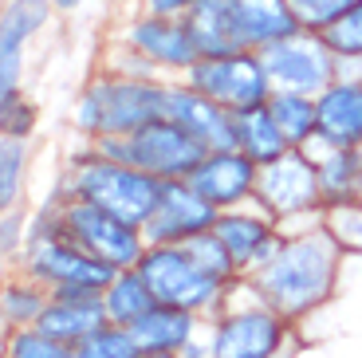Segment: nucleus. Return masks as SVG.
<instances>
[{
	"label": "nucleus",
	"instance_id": "f257e3e1",
	"mask_svg": "<svg viewBox=\"0 0 362 358\" xmlns=\"http://www.w3.org/2000/svg\"><path fill=\"white\" fill-rule=\"evenodd\" d=\"M346 252L335 244V236L311 233V236H284L276 256L245 276L256 287V296L280 311L288 323H308L311 315L327 311V304L339 296V279L346 268Z\"/></svg>",
	"mask_w": 362,
	"mask_h": 358
},
{
	"label": "nucleus",
	"instance_id": "f03ea898",
	"mask_svg": "<svg viewBox=\"0 0 362 358\" xmlns=\"http://www.w3.org/2000/svg\"><path fill=\"white\" fill-rule=\"evenodd\" d=\"M162 189L165 181H158L154 173H142L127 161L103 158V154L90 150L87 138H79V150H71L67 166L55 178L52 201H90V205H99L142 229L154 216Z\"/></svg>",
	"mask_w": 362,
	"mask_h": 358
},
{
	"label": "nucleus",
	"instance_id": "7ed1b4c3",
	"mask_svg": "<svg viewBox=\"0 0 362 358\" xmlns=\"http://www.w3.org/2000/svg\"><path fill=\"white\" fill-rule=\"evenodd\" d=\"M165 87L170 79H138V75H115L95 67L67 110V126L75 130V138L134 134L146 122L165 115Z\"/></svg>",
	"mask_w": 362,
	"mask_h": 358
},
{
	"label": "nucleus",
	"instance_id": "20e7f679",
	"mask_svg": "<svg viewBox=\"0 0 362 358\" xmlns=\"http://www.w3.org/2000/svg\"><path fill=\"white\" fill-rule=\"evenodd\" d=\"M296 323L272 311L248 279H236L221 315L209 319V358H276Z\"/></svg>",
	"mask_w": 362,
	"mask_h": 358
},
{
	"label": "nucleus",
	"instance_id": "39448f33",
	"mask_svg": "<svg viewBox=\"0 0 362 358\" xmlns=\"http://www.w3.org/2000/svg\"><path fill=\"white\" fill-rule=\"evenodd\" d=\"M90 150L103 158L127 161L142 173H154L158 181H189L193 170L201 166V158L209 154V146L201 138H193L189 130L173 118H154L142 130L122 138H87Z\"/></svg>",
	"mask_w": 362,
	"mask_h": 358
},
{
	"label": "nucleus",
	"instance_id": "423d86ee",
	"mask_svg": "<svg viewBox=\"0 0 362 358\" xmlns=\"http://www.w3.org/2000/svg\"><path fill=\"white\" fill-rule=\"evenodd\" d=\"M138 272L146 276V284L158 296V304L185 307V311L201 315V319L221 315V307H225L228 291L236 284V279H221L213 272H205L185 252V244H150L142 264H138Z\"/></svg>",
	"mask_w": 362,
	"mask_h": 358
},
{
	"label": "nucleus",
	"instance_id": "0eeeda50",
	"mask_svg": "<svg viewBox=\"0 0 362 358\" xmlns=\"http://www.w3.org/2000/svg\"><path fill=\"white\" fill-rule=\"evenodd\" d=\"M12 268L40 279L52 296L55 291H103L118 272L110 264H103L99 256H90L83 244H75L64 229H52L44 236L24 241Z\"/></svg>",
	"mask_w": 362,
	"mask_h": 358
},
{
	"label": "nucleus",
	"instance_id": "6e6552de",
	"mask_svg": "<svg viewBox=\"0 0 362 358\" xmlns=\"http://www.w3.org/2000/svg\"><path fill=\"white\" fill-rule=\"evenodd\" d=\"M55 209H59V229L75 244H83L90 256H99L103 264H110L118 272L142 264L150 241H146V233L138 224L122 221V216L107 213L99 205H90V201H55Z\"/></svg>",
	"mask_w": 362,
	"mask_h": 358
},
{
	"label": "nucleus",
	"instance_id": "1a4fd4ad",
	"mask_svg": "<svg viewBox=\"0 0 362 358\" xmlns=\"http://www.w3.org/2000/svg\"><path fill=\"white\" fill-rule=\"evenodd\" d=\"M181 79L221 103L225 110H248L272 99V79L260 52H233V55H201Z\"/></svg>",
	"mask_w": 362,
	"mask_h": 358
},
{
	"label": "nucleus",
	"instance_id": "9d476101",
	"mask_svg": "<svg viewBox=\"0 0 362 358\" xmlns=\"http://www.w3.org/2000/svg\"><path fill=\"white\" fill-rule=\"evenodd\" d=\"M115 36L127 40L138 55H146V59L154 63L165 79H181V75L201 59L185 16H170V12L134 8L122 24H118Z\"/></svg>",
	"mask_w": 362,
	"mask_h": 358
},
{
	"label": "nucleus",
	"instance_id": "9b49d317",
	"mask_svg": "<svg viewBox=\"0 0 362 358\" xmlns=\"http://www.w3.org/2000/svg\"><path fill=\"white\" fill-rule=\"evenodd\" d=\"M260 59L268 67V79L276 91L319 95V91H327L335 83V52L311 28H299L296 36L260 47Z\"/></svg>",
	"mask_w": 362,
	"mask_h": 358
},
{
	"label": "nucleus",
	"instance_id": "f8f14e48",
	"mask_svg": "<svg viewBox=\"0 0 362 358\" xmlns=\"http://www.w3.org/2000/svg\"><path fill=\"white\" fill-rule=\"evenodd\" d=\"M256 201L264 205L268 216H288L299 209L323 205V189H319V166L308 150H284L280 158H272L260 166L256 178Z\"/></svg>",
	"mask_w": 362,
	"mask_h": 358
},
{
	"label": "nucleus",
	"instance_id": "ddd939ff",
	"mask_svg": "<svg viewBox=\"0 0 362 358\" xmlns=\"http://www.w3.org/2000/svg\"><path fill=\"white\" fill-rule=\"evenodd\" d=\"M213 233L221 236L225 252L233 256V268L240 279L252 276L256 268H264L276 256V248L284 244L280 229H276V216L264 213V205L256 197L236 209H225L217 216V224H213Z\"/></svg>",
	"mask_w": 362,
	"mask_h": 358
},
{
	"label": "nucleus",
	"instance_id": "4468645a",
	"mask_svg": "<svg viewBox=\"0 0 362 358\" xmlns=\"http://www.w3.org/2000/svg\"><path fill=\"white\" fill-rule=\"evenodd\" d=\"M59 16L52 0H4L0 12V99L24 91L28 44Z\"/></svg>",
	"mask_w": 362,
	"mask_h": 358
},
{
	"label": "nucleus",
	"instance_id": "2eb2a0df",
	"mask_svg": "<svg viewBox=\"0 0 362 358\" xmlns=\"http://www.w3.org/2000/svg\"><path fill=\"white\" fill-rule=\"evenodd\" d=\"M221 209L209 205L189 181H165L162 201H158L154 216L142 224V233L150 244H181L197 233H209L217 224Z\"/></svg>",
	"mask_w": 362,
	"mask_h": 358
},
{
	"label": "nucleus",
	"instance_id": "dca6fc26",
	"mask_svg": "<svg viewBox=\"0 0 362 358\" xmlns=\"http://www.w3.org/2000/svg\"><path fill=\"white\" fill-rule=\"evenodd\" d=\"M165 118L181 122L209 150H236V110H225L185 79H170L165 87Z\"/></svg>",
	"mask_w": 362,
	"mask_h": 358
},
{
	"label": "nucleus",
	"instance_id": "f3484780",
	"mask_svg": "<svg viewBox=\"0 0 362 358\" xmlns=\"http://www.w3.org/2000/svg\"><path fill=\"white\" fill-rule=\"evenodd\" d=\"M256 178H260V166L248 154L209 150L201 158V166L193 170L189 185L197 189L209 205H217L225 213V209H236V205H245V201L256 197Z\"/></svg>",
	"mask_w": 362,
	"mask_h": 358
},
{
	"label": "nucleus",
	"instance_id": "a211bd4d",
	"mask_svg": "<svg viewBox=\"0 0 362 358\" xmlns=\"http://www.w3.org/2000/svg\"><path fill=\"white\" fill-rule=\"evenodd\" d=\"M205 323L209 319L185 311V307L154 304L138 323H130V335H134L138 350H158V354H177L181 358L185 347L205 331Z\"/></svg>",
	"mask_w": 362,
	"mask_h": 358
},
{
	"label": "nucleus",
	"instance_id": "6ab92c4d",
	"mask_svg": "<svg viewBox=\"0 0 362 358\" xmlns=\"http://www.w3.org/2000/svg\"><path fill=\"white\" fill-rule=\"evenodd\" d=\"M103 323H110L107 307H103V291H55L36 327H44L47 335L75 347L90 331H99Z\"/></svg>",
	"mask_w": 362,
	"mask_h": 358
},
{
	"label": "nucleus",
	"instance_id": "aec40b11",
	"mask_svg": "<svg viewBox=\"0 0 362 358\" xmlns=\"http://www.w3.org/2000/svg\"><path fill=\"white\" fill-rule=\"evenodd\" d=\"M233 12H236L240 40H245V47H252V52L276 44V40L296 36L299 28H303L291 0H233Z\"/></svg>",
	"mask_w": 362,
	"mask_h": 358
},
{
	"label": "nucleus",
	"instance_id": "412c9836",
	"mask_svg": "<svg viewBox=\"0 0 362 358\" xmlns=\"http://www.w3.org/2000/svg\"><path fill=\"white\" fill-rule=\"evenodd\" d=\"M319 134L331 146H362V83H331L315 95Z\"/></svg>",
	"mask_w": 362,
	"mask_h": 358
},
{
	"label": "nucleus",
	"instance_id": "4be33fe9",
	"mask_svg": "<svg viewBox=\"0 0 362 358\" xmlns=\"http://www.w3.org/2000/svg\"><path fill=\"white\" fill-rule=\"evenodd\" d=\"M185 24H189L193 44H197L201 55L252 52V47H245V40H240L233 0H193V8L185 12Z\"/></svg>",
	"mask_w": 362,
	"mask_h": 358
},
{
	"label": "nucleus",
	"instance_id": "5701e85b",
	"mask_svg": "<svg viewBox=\"0 0 362 358\" xmlns=\"http://www.w3.org/2000/svg\"><path fill=\"white\" fill-rule=\"evenodd\" d=\"M323 205H343L362 197V150L358 146H327L315 158Z\"/></svg>",
	"mask_w": 362,
	"mask_h": 358
},
{
	"label": "nucleus",
	"instance_id": "b1692460",
	"mask_svg": "<svg viewBox=\"0 0 362 358\" xmlns=\"http://www.w3.org/2000/svg\"><path fill=\"white\" fill-rule=\"evenodd\" d=\"M47 304H52V291H47L40 279L24 276V272H16V268L4 276V287H0V323H4V331L36 327Z\"/></svg>",
	"mask_w": 362,
	"mask_h": 358
},
{
	"label": "nucleus",
	"instance_id": "393cba45",
	"mask_svg": "<svg viewBox=\"0 0 362 358\" xmlns=\"http://www.w3.org/2000/svg\"><path fill=\"white\" fill-rule=\"evenodd\" d=\"M236 150L248 154L256 166H264V161L280 158L284 150H291V142L284 138L280 122L272 118L268 103L248 107V110H236Z\"/></svg>",
	"mask_w": 362,
	"mask_h": 358
},
{
	"label": "nucleus",
	"instance_id": "a878e982",
	"mask_svg": "<svg viewBox=\"0 0 362 358\" xmlns=\"http://www.w3.org/2000/svg\"><path fill=\"white\" fill-rule=\"evenodd\" d=\"M154 304H158V296L150 291V284H146V276L138 268L115 272V279L103 287V307H107V319L118 323V327L138 323Z\"/></svg>",
	"mask_w": 362,
	"mask_h": 358
},
{
	"label": "nucleus",
	"instance_id": "bb28decb",
	"mask_svg": "<svg viewBox=\"0 0 362 358\" xmlns=\"http://www.w3.org/2000/svg\"><path fill=\"white\" fill-rule=\"evenodd\" d=\"M268 110H272V118L280 122L284 138H288L296 150H303V146L319 134V103H315V95H299V91H272Z\"/></svg>",
	"mask_w": 362,
	"mask_h": 358
},
{
	"label": "nucleus",
	"instance_id": "cd10ccee",
	"mask_svg": "<svg viewBox=\"0 0 362 358\" xmlns=\"http://www.w3.org/2000/svg\"><path fill=\"white\" fill-rule=\"evenodd\" d=\"M32 138H12L0 134V209L24 205V185H28V158H32Z\"/></svg>",
	"mask_w": 362,
	"mask_h": 358
},
{
	"label": "nucleus",
	"instance_id": "c85d7f7f",
	"mask_svg": "<svg viewBox=\"0 0 362 358\" xmlns=\"http://www.w3.org/2000/svg\"><path fill=\"white\" fill-rule=\"evenodd\" d=\"M0 358H75V347L47 335L44 327H16V331H4Z\"/></svg>",
	"mask_w": 362,
	"mask_h": 358
},
{
	"label": "nucleus",
	"instance_id": "c756f323",
	"mask_svg": "<svg viewBox=\"0 0 362 358\" xmlns=\"http://www.w3.org/2000/svg\"><path fill=\"white\" fill-rule=\"evenodd\" d=\"M134 335L130 327H118V323H103L99 331H90L87 339L75 342V358H138Z\"/></svg>",
	"mask_w": 362,
	"mask_h": 358
},
{
	"label": "nucleus",
	"instance_id": "7c9ffc66",
	"mask_svg": "<svg viewBox=\"0 0 362 358\" xmlns=\"http://www.w3.org/2000/svg\"><path fill=\"white\" fill-rule=\"evenodd\" d=\"M327 233L335 236L346 256H362V197L327 205Z\"/></svg>",
	"mask_w": 362,
	"mask_h": 358
},
{
	"label": "nucleus",
	"instance_id": "2f4dec72",
	"mask_svg": "<svg viewBox=\"0 0 362 358\" xmlns=\"http://www.w3.org/2000/svg\"><path fill=\"white\" fill-rule=\"evenodd\" d=\"M95 67L115 71V75H138V79H165V75L158 71L146 55H138L127 40H118V36L107 40V47H103V55H99V63H95Z\"/></svg>",
	"mask_w": 362,
	"mask_h": 358
},
{
	"label": "nucleus",
	"instance_id": "473e14b6",
	"mask_svg": "<svg viewBox=\"0 0 362 358\" xmlns=\"http://www.w3.org/2000/svg\"><path fill=\"white\" fill-rule=\"evenodd\" d=\"M181 244H185V252H189L205 272H213V276H221V279H240L236 268H233V256L225 252V244H221V236L213 233V229L189 236V241H181Z\"/></svg>",
	"mask_w": 362,
	"mask_h": 358
},
{
	"label": "nucleus",
	"instance_id": "72a5a7b5",
	"mask_svg": "<svg viewBox=\"0 0 362 358\" xmlns=\"http://www.w3.org/2000/svg\"><path fill=\"white\" fill-rule=\"evenodd\" d=\"M40 126V107L28 99L24 91L12 95V99H0V134L12 138H32Z\"/></svg>",
	"mask_w": 362,
	"mask_h": 358
},
{
	"label": "nucleus",
	"instance_id": "f704fd0d",
	"mask_svg": "<svg viewBox=\"0 0 362 358\" xmlns=\"http://www.w3.org/2000/svg\"><path fill=\"white\" fill-rule=\"evenodd\" d=\"M319 36L327 40V47L335 55H362V0L354 8H346L331 28H323Z\"/></svg>",
	"mask_w": 362,
	"mask_h": 358
},
{
	"label": "nucleus",
	"instance_id": "c9c22d12",
	"mask_svg": "<svg viewBox=\"0 0 362 358\" xmlns=\"http://www.w3.org/2000/svg\"><path fill=\"white\" fill-rule=\"evenodd\" d=\"M291 4H296L299 24L311 28V32H323V28H331L346 8H354L358 0H291Z\"/></svg>",
	"mask_w": 362,
	"mask_h": 358
},
{
	"label": "nucleus",
	"instance_id": "e433bc0d",
	"mask_svg": "<svg viewBox=\"0 0 362 358\" xmlns=\"http://www.w3.org/2000/svg\"><path fill=\"white\" fill-rule=\"evenodd\" d=\"M24 233H28V209H0V256L4 264H16L20 248H24Z\"/></svg>",
	"mask_w": 362,
	"mask_h": 358
},
{
	"label": "nucleus",
	"instance_id": "4c0bfd02",
	"mask_svg": "<svg viewBox=\"0 0 362 358\" xmlns=\"http://www.w3.org/2000/svg\"><path fill=\"white\" fill-rule=\"evenodd\" d=\"M335 79L362 83V55H335Z\"/></svg>",
	"mask_w": 362,
	"mask_h": 358
},
{
	"label": "nucleus",
	"instance_id": "58836bf2",
	"mask_svg": "<svg viewBox=\"0 0 362 358\" xmlns=\"http://www.w3.org/2000/svg\"><path fill=\"white\" fill-rule=\"evenodd\" d=\"M138 8L150 12H170V16H185L193 8V0H138Z\"/></svg>",
	"mask_w": 362,
	"mask_h": 358
},
{
	"label": "nucleus",
	"instance_id": "ea45409f",
	"mask_svg": "<svg viewBox=\"0 0 362 358\" xmlns=\"http://www.w3.org/2000/svg\"><path fill=\"white\" fill-rule=\"evenodd\" d=\"M52 4H55V12H59V16H75L87 0H52Z\"/></svg>",
	"mask_w": 362,
	"mask_h": 358
},
{
	"label": "nucleus",
	"instance_id": "a19ab883",
	"mask_svg": "<svg viewBox=\"0 0 362 358\" xmlns=\"http://www.w3.org/2000/svg\"><path fill=\"white\" fill-rule=\"evenodd\" d=\"M138 358H177V354H158V350H142Z\"/></svg>",
	"mask_w": 362,
	"mask_h": 358
},
{
	"label": "nucleus",
	"instance_id": "79ce46f5",
	"mask_svg": "<svg viewBox=\"0 0 362 358\" xmlns=\"http://www.w3.org/2000/svg\"><path fill=\"white\" fill-rule=\"evenodd\" d=\"M358 150H362V146H358Z\"/></svg>",
	"mask_w": 362,
	"mask_h": 358
}]
</instances>
